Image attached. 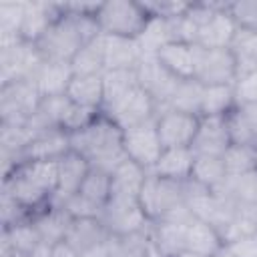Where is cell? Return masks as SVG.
<instances>
[{
  "instance_id": "23",
  "label": "cell",
  "mask_w": 257,
  "mask_h": 257,
  "mask_svg": "<svg viewBox=\"0 0 257 257\" xmlns=\"http://www.w3.org/2000/svg\"><path fill=\"white\" fill-rule=\"evenodd\" d=\"M155 58L179 80H189L195 74V44L169 42L157 50Z\"/></svg>"
},
{
  "instance_id": "5",
  "label": "cell",
  "mask_w": 257,
  "mask_h": 257,
  "mask_svg": "<svg viewBox=\"0 0 257 257\" xmlns=\"http://www.w3.org/2000/svg\"><path fill=\"white\" fill-rule=\"evenodd\" d=\"M42 102L34 80H10L0 84V126H26Z\"/></svg>"
},
{
  "instance_id": "35",
  "label": "cell",
  "mask_w": 257,
  "mask_h": 257,
  "mask_svg": "<svg viewBox=\"0 0 257 257\" xmlns=\"http://www.w3.org/2000/svg\"><path fill=\"white\" fill-rule=\"evenodd\" d=\"M221 193L231 197L235 203L257 205V169L237 177H229Z\"/></svg>"
},
{
  "instance_id": "37",
  "label": "cell",
  "mask_w": 257,
  "mask_h": 257,
  "mask_svg": "<svg viewBox=\"0 0 257 257\" xmlns=\"http://www.w3.org/2000/svg\"><path fill=\"white\" fill-rule=\"evenodd\" d=\"M201 94H203V84H201V82H197L195 78L181 80L167 108H177V110H185V112L199 114V108H201ZM163 110H165V108H163Z\"/></svg>"
},
{
  "instance_id": "39",
  "label": "cell",
  "mask_w": 257,
  "mask_h": 257,
  "mask_svg": "<svg viewBox=\"0 0 257 257\" xmlns=\"http://www.w3.org/2000/svg\"><path fill=\"white\" fill-rule=\"evenodd\" d=\"M227 10L235 24L239 28H251L257 30V0H241V2H229Z\"/></svg>"
},
{
  "instance_id": "30",
  "label": "cell",
  "mask_w": 257,
  "mask_h": 257,
  "mask_svg": "<svg viewBox=\"0 0 257 257\" xmlns=\"http://www.w3.org/2000/svg\"><path fill=\"white\" fill-rule=\"evenodd\" d=\"M135 86H139L137 68L104 70V72H102V90H104L102 110H108L112 104H116V102H118L126 92H131Z\"/></svg>"
},
{
  "instance_id": "13",
  "label": "cell",
  "mask_w": 257,
  "mask_h": 257,
  "mask_svg": "<svg viewBox=\"0 0 257 257\" xmlns=\"http://www.w3.org/2000/svg\"><path fill=\"white\" fill-rule=\"evenodd\" d=\"M70 151V137L60 128H48L32 135L26 147L20 151L16 163L22 161H58Z\"/></svg>"
},
{
  "instance_id": "21",
  "label": "cell",
  "mask_w": 257,
  "mask_h": 257,
  "mask_svg": "<svg viewBox=\"0 0 257 257\" xmlns=\"http://www.w3.org/2000/svg\"><path fill=\"white\" fill-rule=\"evenodd\" d=\"M149 227L135 233L108 235V241L104 245L106 257H159L155 251Z\"/></svg>"
},
{
  "instance_id": "10",
  "label": "cell",
  "mask_w": 257,
  "mask_h": 257,
  "mask_svg": "<svg viewBox=\"0 0 257 257\" xmlns=\"http://www.w3.org/2000/svg\"><path fill=\"white\" fill-rule=\"evenodd\" d=\"M100 221L106 227L108 235L135 233L151 225L145 211L141 209L139 199H118V197L108 199L106 207L100 213Z\"/></svg>"
},
{
  "instance_id": "8",
  "label": "cell",
  "mask_w": 257,
  "mask_h": 257,
  "mask_svg": "<svg viewBox=\"0 0 257 257\" xmlns=\"http://www.w3.org/2000/svg\"><path fill=\"white\" fill-rule=\"evenodd\" d=\"M122 149L128 161L137 163L145 171L151 173L155 163L159 161L163 153L161 137L157 131V118L145 120L141 124H135L131 128L122 131Z\"/></svg>"
},
{
  "instance_id": "6",
  "label": "cell",
  "mask_w": 257,
  "mask_h": 257,
  "mask_svg": "<svg viewBox=\"0 0 257 257\" xmlns=\"http://www.w3.org/2000/svg\"><path fill=\"white\" fill-rule=\"evenodd\" d=\"M139 203L151 223L161 221L187 203L185 183L163 179L149 173L139 193Z\"/></svg>"
},
{
  "instance_id": "22",
  "label": "cell",
  "mask_w": 257,
  "mask_h": 257,
  "mask_svg": "<svg viewBox=\"0 0 257 257\" xmlns=\"http://www.w3.org/2000/svg\"><path fill=\"white\" fill-rule=\"evenodd\" d=\"M102 44H104V70L137 68L145 56L139 40L102 34Z\"/></svg>"
},
{
  "instance_id": "12",
  "label": "cell",
  "mask_w": 257,
  "mask_h": 257,
  "mask_svg": "<svg viewBox=\"0 0 257 257\" xmlns=\"http://www.w3.org/2000/svg\"><path fill=\"white\" fill-rule=\"evenodd\" d=\"M137 78H139V84L157 102L159 112L169 106V102H171V98H173V94L181 82L155 56H143V60L137 66Z\"/></svg>"
},
{
  "instance_id": "33",
  "label": "cell",
  "mask_w": 257,
  "mask_h": 257,
  "mask_svg": "<svg viewBox=\"0 0 257 257\" xmlns=\"http://www.w3.org/2000/svg\"><path fill=\"white\" fill-rule=\"evenodd\" d=\"M40 237L32 225V221L28 223H20L16 227H8L2 229V249H12L24 255H32V251L40 245Z\"/></svg>"
},
{
  "instance_id": "31",
  "label": "cell",
  "mask_w": 257,
  "mask_h": 257,
  "mask_svg": "<svg viewBox=\"0 0 257 257\" xmlns=\"http://www.w3.org/2000/svg\"><path fill=\"white\" fill-rule=\"evenodd\" d=\"M235 106H237L235 86H231V84L203 86L199 116H223Z\"/></svg>"
},
{
  "instance_id": "2",
  "label": "cell",
  "mask_w": 257,
  "mask_h": 257,
  "mask_svg": "<svg viewBox=\"0 0 257 257\" xmlns=\"http://www.w3.org/2000/svg\"><path fill=\"white\" fill-rule=\"evenodd\" d=\"M58 189V161H22L2 177V193L26 211L36 213L52 205Z\"/></svg>"
},
{
  "instance_id": "20",
  "label": "cell",
  "mask_w": 257,
  "mask_h": 257,
  "mask_svg": "<svg viewBox=\"0 0 257 257\" xmlns=\"http://www.w3.org/2000/svg\"><path fill=\"white\" fill-rule=\"evenodd\" d=\"M195 151L191 147H181V149H163L159 161L151 169L153 175L187 183L193 175V165H195Z\"/></svg>"
},
{
  "instance_id": "38",
  "label": "cell",
  "mask_w": 257,
  "mask_h": 257,
  "mask_svg": "<svg viewBox=\"0 0 257 257\" xmlns=\"http://www.w3.org/2000/svg\"><path fill=\"white\" fill-rule=\"evenodd\" d=\"M24 10H26V2L0 4V36H20Z\"/></svg>"
},
{
  "instance_id": "17",
  "label": "cell",
  "mask_w": 257,
  "mask_h": 257,
  "mask_svg": "<svg viewBox=\"0 0 257 257\" xmlns=\"http://www.w3.org/2000/svg\"><path fill=\"white\" fill-rule=\"evenodd\" d=\"M223 247H225V241H223L221 233L211 223L195 217L185 227L183 249H187L199 257H215L217 253L223 251Z\"/></svg>"
},
{
  "instance_id": "7",
  "label": "cell",
  "mask_w": 257,
  "mask_h": 257,
  "mask_svg": "<svg viewBox=\"0 0 257 257\" xmlns=\"http://www.w3.org/2000/svg\"><path fill=\"white\" fill-rule=\"evenodd\" d=\"M203 86H221L237 82V64L229 48H203L195 44V74Z\"/></svg>"
},
{
  "instance_id": "19",
  "label": "cell",
  "mask_w": 257,
  "mask_h": 257,
  "mask_svg": "<svg viewBox=\"0 0 257 257\" xmlns=\"http://www.w3.org/2000/svg\"><path fill=\"white\" fill-rule=\"evenodd\" d=\"M227 4H223V8H219L197 32V42L203 48H229L235 32H237V24L231 18Z\"/></svg>"
},
{
  "instance_id": "41",
  "label": "cell",
  "mask_w": 257,
  "mask_h": 257,
  "mask_svg": "<svg viewBox=\"0 0 257 257\" xmlns=\"http://www.w3.org/2000/svg\"><path fill=\"white\" fill-rule=\"evenodd\" d=\"M233 257H257V231L243 235L225 245Z\"/></svg>"
},
{
  "instance_id": "28",
  "label": "cell",
  "mask_w": 257,
  "mask_h": 257,
  "mask_svg": "<svg viewBox=\"0 0 257 257\" xmlns=\"http://www.w3.org/2000/svg\"><path fill=\"white\" fill-rule=\"evenodd\" d=\"M229 50L237 64V80L251 72H257V30L237 26Z\"/></svg>"
},
{
  "instance_id": "27",
  "label": "cell",
  "mask_w": 257,
  "mask_h": 257,
  "mask_svg": "<svg viewBox=\"0 0 257 257\" xmlns=\"http://www.w3.org/2000/svg\"><path fill=\"white\" fill-rule=\"evenodd\" d=\"M197 155V153H195ZM229 175L225 169V161L219 155H197L193 165V175L189 181L197 183L207 191H221L227 183Z\"/></svg>"
},
{
  "instance_id": "16",
  "label": "cell",
  "mask_w": 257,
  "mask_h": 257,
  "mask_svg": "<svg viewBox=\"0 0 257 257\" xmlns=\"http://www.w3.org/2000/svg\"><path fill=\"white\" fill-rule=\"evenodd\" d=\"M231 137L227 126V116H199V131L193 141V151L197 155H219L229 149Z\"/></svg>"
},
{
  "instance_id": "34",
  "label": "cell",
  "mask_w": 257,
  "mask_h": 257,
  "mask_svg": "<svg viewBox=\"0 0 257 257\" xmlns=\"http://www.w3.org/2000/svg\"><path fill=\"white\" fill-rule=\"evenodd\" d=\"M72 74H102L104 72V44L102 34L86 44L70 62Z\"/></svg>"
},
{
  "instance_id": "3",
  "label": "cell",
  "mask_w": 257,
  "mask_h": 257,
  "mask_svg": "<svg viewBox=\"0 0 257 257\" xmlns=\"http://www.w3.org/2000/svg\"><path fill=\"white\" fill-rule=\"evenodd\" d=\"M70 149L82 155L90 167L112 173L124 159L122 149V128L106 114H96L84 128L68 135Z\"/></svg>"
},
{
  "instance_id": "11",
  "label": "cell",
  "mask_w": 257,
  "mask_h": 257,
  "mask_svg": "<svg viewBox=\"0 0 257 257\" xmlns=\"http://www.w3.org/2000/svg\"><path fill=\"white\" fill-rule=\"evenodd\" d=\"M102 112H106L124 131V128H131L135 124H141L145 120L157 118L159 106L153 100V96L139 84L131 92H126L116 104H112L108 110H102Z\"/></svg>"
},
{
  "instance_id": "29",
  "label": "cell",
  "mask_w": 257,
  "mask_h": 257,
  "mask_svg": "<svg viewBox=\"0 0 257 257\" xmlns=\"http://www.w3.org/2000/svg\"><path fill=\"white\" fill-rule=\"evenodd\" d=\"M70 78H72L70 64H64V62H42V66L32 76L42 98L64 94Z\"/></svg>"
},
{
  "instance_id": "36",
  "label": "cell",
  "mask_w": 257,
  "mask_h": 257,
  "mask_svg": "<svg viewBox=\"0 0 257 257\" xmlns=\"http://www.w3.org/2000/svg\"><path fill=\"white\" fill-rule=\"evenodd\" d=\"M225 169L229 177H237L249 171L257 169V147L247 145H229V149L223 153Z\"/></svg>"
},
{
  "instance_id": "4",
  "label": "cell",
  "mask_w": 257,
  "mask_h": 257,
  "mask_svg": "<svg viewBox=\"0 0 257 257\" xmlns=\"http://www.w3.org/2000/svg\"><path fill=\"white\" fill-rule=\"evenodd\" d=\"M96 24L100 34L139 40L151 22V12L145 2L137 0H110L100 2L96 10Z\"/></svg>"
},
{
  "instance_id": "25",
  "label": "cell",
  "mask_w": 257,
  "mask_h": 257,
  "mask_svg": "<svg viewBox=\"0 0 257 257\" xmlns=\"http://www.w3.org/2000/svg\"><path fill=\"white\" fill-rule=\"evenodd\" d=\"M70 223H72V217L60 205H50L44 211L36 213L32 219V225H34L40 241L48 243V245H56V243L64 241Z\"/></svg>"
},
{
  "instance_id": "14",
  "label": "cell",
  "mask_w": 257,
  "mask_h": 257,
  "mask_svg": "<svg viewBox=\"0 0 257 257\" xmlns=\"http://www.w3.org/2000/svg\"><path fill=\"white\" fill-rule=\"evenodd\" d=\"M64 241L76 249L82 257H88L96 251H102L108 241V231L102 225L100 217H86V219H72Z\"/></svg>"
},
{
  "instance_id": "32",
  "label": "cell",
  "mask_w": 257,
  "mask_h": 257,
  "mask_svg": "<svg viewBox=\"0 0 257 257\" xmlns=\"http://www.w3.org/2000/svg\"><path fill=\"white\" fill-rule=\"evenodd\" d=\"M76 195H80L86 203H90L102 213V209L110 199V173L92 167Z\"/></svg>"
},
{
  "instance_id": "42",
  "label": "cell",
  "mask_w": 257,
  "mask_h": 257,
  "mask_svg": "<svg viewBox=\"0 0 257 257\" xmlns=\"http://www.w3.org/2000/svg\"><path fill=\"white\" fill-rule=\"evenodd\" d=\"M52 257H82L76 249H72L66 241H60L56 245H52Z\"/></svg>"
},
{
  "instance_id": "26",
  "label": "cell",
  "mask_w": 257,
  "mask_h": 257,
  "mask_svg": "<svg viewBox=\"0 0 257 257\" xmlns=\"http://www.w3.org/2000/svg\"><path fill=\"white\" fill-rule=\"evenodd\" d=\"M149 171L139 167L137 163L124 159L112 173H110V197L118 199H139L143 183Z\"/></svg>"
},
{
  "instance_id": "40",
  "label": "cell",
  "mask_w": 257,
  "mask_h": 257,
  "mask_svg": "<svg viewBox=\"0 0 257 257\" xmlns=\"http://www.w3.org/2000/svg\"><path fill=\"white\" fill-rule=\"evenodd\" d=\"M145 6L153 18H163V20L181 18L189 10V2H145Z\"/></svg>"
},
{
  "instance_id": "15",
  "label": "cell",
  "mask_w": 257,
  "mask_h": 257,
  "mask_svg": "<svg viewBox=\"0 0 257 257\" xmlns=\"http://www.w3.org/2000/svg\"><path fill=\"white\" fill-rule=\"evenodd\" d=\"M90 163L78 155L76 151H68L66 155H62L58 159V189H56V197H54V205H62L66 199H70L72 195H76L86 179V175L90 173Z\"/></svg>"
},
{
  "instance_id": "24",
  "label": "cell",
  "mask_w": 257,
  "mask_h": 257,
  "mask_svg": "<svg viewBox=\"0 0 257 257\" xmlns=\"http://www.w3.org/2000/svg\"><path fill=\"white\" fill-rule=\"evenodd\" d=\"M66 98L78 106L102 110L104 90H102V74H72L66 86Z\"/></svg>"
},
{
  "instance_id": "1",
  "label": "cell",
  "mask_w": 257,
  "mask_h": 257,
  "mask_svg": "<svg viewBox=\"0 0 257 257\" xmlns=\"http://www.w3.org/2000/svg\"><path fill=\"white\" fill-rule=\"evenodd\" d=\"M100 2H62V14L36 40V50L44 62L70 64L72 58L100 36L96 10Z\"/></svg>"
},
{
  "instance_id": "9",
  "label": "cell",
  "mask_w": 257,
  "mask_h": 257,
  "mask_svg": "<svg viewBox=\"0 0 257 257\" xmlns=\"http://www.w3.org/2000/svg\"><path fill=\"white\" fill-rule=\"evenodd\" d=\"M157 131L163 149L193 147V141L199 131V114L177 108H165L157 114Z\"/></svg>"
},
{
  "instance_id": "18",
  "label": "cell",
  "mask_w": 257,
  "mask_h": 257,
  "mask_svg": "<svg viewBox=\"0 0 257 257\" xmlns=\"http://www.w3.org/2000/svg\"><path fill=\"white\" fill-rule=\"evenodd\" d=\"M62 14V2H26L24 20L20 28L22 40L36 44V40L46 32V28L60 18Z\"/></svg>"
}]
</instances>
